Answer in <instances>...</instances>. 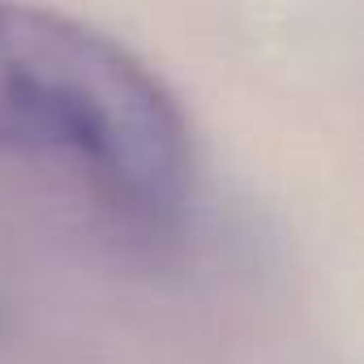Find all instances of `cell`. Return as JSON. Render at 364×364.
Instances as JSON below:
<instances>
[{"instance_id":"6da1fadb","label":"cell","mask_w":364,"mask_h":364,"mask_svg":"<svg viewBox=\"0 0 364 364\" xmlns=\"http://www.w3.org/2000/svg\"><path fill=\"white\" fill-rule=\"evenodd\" d=\"M0 154L60 180L133 249L176 245L198 210V133L167 77L39 0H0Z\"/></svg>"}]
</instances>
